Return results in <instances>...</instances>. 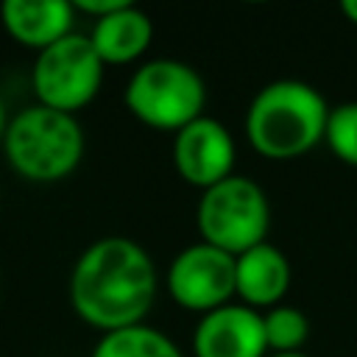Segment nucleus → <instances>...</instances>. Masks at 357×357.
<instances>
[{
	"mask_svg": "<svg viewBox=\"0 0 357 357\" xmlns=\"http://www.w3.org/2000/svg\"><path fill=\"white\" fill-rule=\"evenodd\" d=\"M156 296V268L128 237H100L70 273V304L81 321L106 332L142 324Z\"/></svg>",
	"mask_w": 357,
	"mask_h": 357,
	"instance_id": "f257e3e1",
	"label": "nucleus"
},
{
	"mask_svg": "<svg viewBox=\"0 0 357 357\" xmlns=\"http://www.w3.org/2000/svg\"><path fill=\"white\" fill-rule=\"evenodd\" d=\"M324 95L296 78L262 86L245 112V137L265 159H296L312 151L326 131Z\"/></svg>",
	"mask_w": 357,
	"mask_h": 357,
	"instance_id": "f03ea898",
	"label": "nucleus"
},
{
	"mask_svg": "<svg viewBox=\"0 0 357 357\" xmlns=\"http://www.w3.org/2000/svg\"><path fill=\"white\" fill-rule=\"evenodd\" d=\"M8 165L28 181H59L70 176L84 156L81 123L42 103L17 112L3 137Z\"/></svg>",
	"mask_w": 357,
	"mask_h": 357,
	"instance_id": "7ed1b4c3",
	"label": "nucleus"
},
{
	"mask_svg": "<svg viewBox=\"0 0 357 357\" xmlns=\"http://www.w3.org/2000/svg\"><path fill=\"white\" fill-rule=\"evenodd\" d=\"M128 112L159 131H181L204 117L206 86L195 67L178 59H151L126 84Z\"/></svg>",
	"mask_w": 357,
	"mask_h": 357,
	"instance_id": "20e7f679",
	"label": "nucleus"
},
{
	"mask_svg": "<svg viewBox=\"0 0 357 357\" xmlns=\"http://www.w3.org/2000/svg\"><path fill=\"white\" fill-rule=\"evenodd\" d=\"M271 206L262 187L245 176H229L204 190L198 201V231L204 243L240 257L265 243Z\"/></svg>",
	"mask_w": 357,
	"mask_h": 357,
	"instance_id": "39448f33",
	"label": "nucleus"
},
{
	"mask_svg": "<svg viewBox=\"0 0 357 357\" xmlns=\"http://www.w3.org/2000/svg\"><path fill=\"white\" fill-rule=\"evenodd\" d=\"M31 81L42 106L73 114L98 95L103 84V61L89 36L67 33L56 45L39 50Z\"/></svg>",
	"mask_w": 357,
	"mask_h": 357,
	"instance_id": "423d86ee",
	"label": "nucleus"
},
{
	"mask_svg": "<svg viewBox=\"0 0 357 357\" xmlns=\"http://www.w3.org/2000/svg\"><path fill=\"white\" fill-rule=\"evenodd\" d=\"M167 290L178 307L206 315L234 296V257L204 240L187 245L167 268Z\"/></svg>",
	"mask_w": 357,
	"mask_h": 357,
	"instance_id": "0eeeda50",
	"label": "nucleus"
},
{
	"mask_svg": "<svg viewBox=\"0 0 357 357\" xmlns=\"http://www.w3.org/2000/svg\"><path fill=\"white\" fill-rule=\"evenodd\" d=\"M234 156L237 148L229 128L206 114L184 126L173 139V162L178 176L201 190H209L234 176Z\"/></svg>",
	"mask_w": 357,
	"mask_h": 357,
	"instance_id": "6e6552de",
	"label": "nucleus"
},
{
	"mask_svg": "<svg viewBox=\"0 0 357 357\" xmlns=\"http://www.w3.org/2000/svg\"><path fill=\"white\" fill-rule=\"evenodd\" d=\"M195 357H268L262 312L245 304H223L206 312L192 335Z\"/></svg>",
	"mask_w": 357,
	"mask_h": 357,
	"instance_id": "1a4fd4ad",
	"label": "nucleus"
},
{
	"mask_svg": "<svg viewBox=\"0 0 357 357\" xmlns=\"http://www.w3.org/2000/svg\"><path fill=\"white\" fill-rule=\"evenodd\" d=\"M73 14L75 6L67 0H6L0 6L6 33L36 53L73 33Z\"/></svg>",
	"mask_w": 357,
	"mask_h": 357,
	"instance_id": "9d476101",
	"label": "nucleus"
},
{
	"mask_svg": "<svg viewBox=\"0 0 357 357\" xmlns=\"http://www.w3.org/2000/svg\"><path fill=\"white\" fill-rule=\"evenodd\" d=\"M290 287V262L287 257L271 245L259 243L240 257H234V293L245 307H279L282 296Z\"/></svg>",
	"mask_w": 357,
	"mask_h": 357,
	"instance_id": "9b49d317",
	"label": "nucleus"
},
{
	"mask_svg": "<svg viewBox=\"0 0 357 357\" xmlns=\"http://www.w3.org/2000/svg\"><path fill=\"white\" fill-rule=\"evenodd\" d=\"M153 39V22L137 6H123L109 17L95 20L89 42L103 64H131L137 61Z\"/></svg>",
	"mask_w": 357,
	"mask_h": 357,
	"instance_id": "f8f14e48",
	"label": "nucleus"
},
{
	"mask_svg": "<svg viewBox=\"0 0 357 357\" xmlns=\"http://www.w3.org/2000/svg\"><path fill=\"white\" fill-rule=\"evenodd\" d=\"M92 357H184V354L165 332L148 324H137L117 332H106L95 343Z\"/></svg>",
	"mask_w": 357,
	"mask_h": 357,
	"instance_id": "ddd939ff",
	"label": "nucleus"
},
{
	"mask_svg": "<svg viewBox=\"0 0 357 357\" xmlns=\"http://www.w3.org/2000/svg\"><path fill=\"white\" fill-rule=\"evenodd\" d=\"M265 337H268V351L271 354H290V351H301L307 335H310V321L301 310L279 304L271 307L265 315Z\"/></svg>",
	"mask_w": 357,
	"mask_h": 357,
	"instance_id": "4468645a",
	"label": "nucleus"
},
{
	"mask_svg": "<svg viewBox=\"0 0 357 357\" xmlns=\"http://www.w3.org/2000/svg\"><path fill=\"white\" fill-rule=\"evenodd\" d=\"M324 139L340 162L357 167V100L329 109Z\"/></svg>",
	"mask_w": 357,
	"mask_h": 357,
	"instance_id": "2eb2a0df",
	"label": "nucleus"
},
{
	"mask_svg": "<svg viewBox=\"0 0 357 357\" xmlns=\"http://www.w3.org/2000/svg\"><path fill=\"white\" fill-rule=\"evenodd\" d=\"M73 6H75V11L92 14L95 20H100V17H109V14H114L117 8L128 6V0H75Z\"/></svg>",
	"mask_w": 357,
	"mask_h": 357,
	"instance_id": "dca6fc26",
	"label": "nucleus"
},
{
	"mask_svg": "<svg viewBox=\"0 0 357 357\" xmlns=\"http://www.w3.org/2000/svg\"><path fill=\"white\" fill-rule=\"evenodd\" d=\"M340 11L346 14V20H351L357 25V0H343L340 3Z\"/></svg>",
	"mask_w": 357,
	"mask_h": 357,
	"instance_id": "f3484780",
	"label": "nucleus"
},
{
	"mask_svg": "<svg viewBox=\"0 0 357 357\" xmlns=\"http://www.w3.org/2000/svg\"><path fill=\"white\" fill-rule=\"evenodd\" d=\"M8 114H6V103H3V98H0V139L6 137V128H8Z\"/></svg>",
	"mask_w": 357,
	"mask_h": 357,
	"instance_id": "a211bd4d",
	"label": "nucleus"
},
{
	"mask_svg": "<svg viewBox=\"0 0 357 357\" xmlns=\"http://www.w3.org/2000/svg\"><path fill=\"white\" fill-rule=\"evenodd\" d=\"M268 357H307V354H301V351H290V354H268Z\"/></svg>",
	"mask_w": 357,
	"mask_h": 357,
	"instance_id": "6ab92c4d",
	"label": "nucleus"
}]
</instances>
